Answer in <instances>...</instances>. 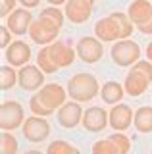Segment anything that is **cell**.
<instances>
[{
	"label": "cell",
	"mask_w": 152,
	"mask_h": 154,
	"mask_svg": "<svg viewBox=\"0 0 152 154\" xmlns=\"http://www.w3.org/2000/svg\"><path fill=\"white\" fill-rule=\"evenodd\" d=\"M16 2L17 0H0V16H2L4 19L16 10Z\"/></svg>",
	"instance_id": "cell-29"
},
{
	"label": "cell",
	"mask_w": 152,
	"mask_h": 154,
	"mask_svg": "<svg viewBox=\"0 0 152 154\" xmlns=\"http://www.w3.org/2000/svg\"><path fill=\"white\" fill-rule=\"evenodd\" d=\"M17 83V73L14 69V66H2L0 67V89L2 91H10L14 85Z\"/></svg>",
	"instance_id": "cell-22"
},
{
	"label": "cell",
	"mask_w": 152,
	"mask_h": 154,
	"mask_svg": "<svg viewBox=\"0 0 152 154\" xmlns=\"http://www.w3.org/2000/svg\"><path fill=\"white\" fill-rule=\"evenodd\" d=\"M39 96L44 100L46 106H50L52 110H56V108H60V106L65 104V96H68V93H65V89L62 85H58V83H48V85H44L41 89Z\"/></svg>",
	"instance_id": "cell-17"
},
{
	"label": "cell",
	"mask_w": 152,
	"mask_h": 154,
	"mask_svg": "<svg viewBox=\"0 0 152 154\" xmlns=\"http://www.w3.org/2000/svg\"><path fill=\"white\" fill-rule=\"evenodd\" d=\"M48 52H50V58L58 64V67L71 66L73 60H75V56H77V50H73V48L64 41H54L52 45H48Z\"/></svg>",
	"instance_id": "cell-15"
},
{
	"label": "cell",
	"mask_w": 152,
	"mask_h": 154,
	"mask_svg": "<svg viewBox=\"0 0 152 154\" xmlns=\"http://www.w3.org/2000/svg\"><path fill=\"white\" fill-rule=\"evenodd\" d=\"M31 23H33V14L27 8H17L6 17V25L14 35H25V33H29Z\"/></svg>",
	"instance_id": "cell-11"
},
{
	"label": "cell",
	"mask_w": 152,
	"mask_h": 154,
	"mask_svg": "<svg viewBox=\"0 0 152 154\" xmlns=\"http://www.w3.org/2000/svg\"><path fill=\"white\" fill-rule=\"evenodd\" d=\"M93 154H121V152L116 146V143L108 137V139H100V141L93 144Z\"/></svg>",
	"instance_id": "cell-25"
},
{
	"label": "cell",
	"mask_w": 152,
	"mask_h": 154,
	"mask_svg": "<svg viewBox=\"0 0 152 154\" xmlns=\"http://www.w3.org/2000/svg\"><path fill=\"white\" fill-rule=\"evenodd\" d=\"M41 16L50 17L52 21H56V23L62 27V25H64V19H65V12H60L58 6H48V8H44V10L41 12Z\"/></svg>",
	"instance_id": "cell-28"
},
{
	"label": "cell",
	"mask_w": 152,
	"mask_h": 154,
	"mask_svg": "<svg viewBox=\"0 0 152 154\" xmlns=\"http://www.w3.org/2000/svg\"><path fill=\"white\" fill-rule=\"evenodd\" d=\"M81 125L91 133H98L110 125V114L102 108V106H91L85 110Z\"/></svg>",
	"instance_id": "cell-9"
},
{
	"label": "cell",
	"mask_w": 152,
	"mask_h": 154,
	"mask_svg": "<svg viewBox=\"0 0 152 154\" xmlns=\"http://www.w3.org/2000/svg\"><path fill=\"white\" fill-rule=\"evenodd\" d=\"M50 135V123L46 122L42 116H35L25 118L23 122V137L31 143H42L44 139H48Z\"/></svg>",
	"instance_id": "cell-8"
},
{
	"label": "cell",
	"mask_w": 152,
	"mask_h": 154,
	"mask_svg": "<svg viewBox=\"0 0 152 154\" xmlns=\"http://www.w3.org/2000/svg\"><path fill=\"white\" fill-rule=\"evenodd\" d=\"M37 66L41 67L44 73H56V71L60 69L58 64H56L54 60L50 58V52H48V45L42 46L39 50V54H37Z\"/></svg>",
	"instance_id": "cell-21"
},
{
	"label": "cell",
	"mask_w": 152,
	"mask_h": 154,
	"mask_svg": "<svg viewBox=\"0 0 152 154\" xmlns=\"http://www.w3.org/2000/svg\"><path fill=\"white\" fill-rule=\"evenodd\" d=\"M25 154H44V152H41V150H27Z\"/></svg>",
	"instance_id": "cell-36"
},
{
	"label": "cell",
	"mask_w": 152,
	"mask_h": 154,
	"mask_svg": "<svg viewBox=\"0 0 152 154\" xmlns=\"http://www.w3.org/2000/svg\"><path fill=\"white\" fill-rule=\"evenodd\" d=\"M29 108H31V112L35 114V116H42V118H46V116H52V114L56 112V110H52L50 106H46V104H44V100H42L41 96H39V93L31 96V100H29Z\"/></svg>",
	"instance_id": "cell-24"
},
{
	"label": "cell",
	"mask_w": 152,
	"mask_h": 154,
	"mask_svg": "<svg viewBox=\"0 0 152 154\" xmlns=\"http://www.w3.org/2000/svg\"><path fill=\"white\" fill-rule=\"evenodd\" d=\"M146 60L152 62V42H148V46H146Z\"/></svg>",
	"instance_id": "cell-34"
},
{
	"label": "cell",
	"mask_w": 152,
	"mask_h": 154,
	"mask_svg": "<svg viewBox=\"0 0 152 154\" xmlns=\"http://www.w3.org/2000/svg\"><path fill=\"white\" fill-rule=\"evenodd\" d=\"M133 33V21L127 14L116 12L94 23V37L102 42H116L120 38H129Z\"/></svg>",
	"instance_id": "cell-1"
},
{
	"label": "cell",
	"mask_w": 152,
	"mask_h": 154,
	"mask_svg": "<svg viewBox=\"0 0 152 154\" xmlns=\"http://www.w3.org/2000/svg\"><path fill=\"white\" fill-rule=\"evenodd\" d=\"M75 150H77V148L71 146L68 141H62V139H58V141H52L48 144L46 154H75Z\"/></svg>",
	"instance_id": "cell-26"
},
{
	"label": "cell",
	"mask_w": 152,
	"mask_h": 154,
	"mask_svg": "<svg viewBox=\"0 0 152 154\" xmlns=\"http://www.w3.org/2000/svg\"><path fill=\"white\" fill-rule=\"evenodd\" d=\"M93 16V4L89 0H68L65 2V17L71 23H85Z\"/></svg>",
	"instance_id": "cell-13"
},
{
	"label": "cell",
	"mask_w": 152,
	"mask_h": 154,
	"mask_svg": "<svg viewBox=\"0 0 152 154\" xmlns=\"http://www.w3.org/2000/svg\"><path fill=\"white\" fill-rule=\"evenodd\" d=\"M150 2H152V0H150Z\"/></svg>",
	"instance_id": "cell-40"
},
{
	"label": "cell",
	"mask_w": 152,
	"mask_h": 154,
	"mask_svg": "<svg viewBox=\"0 0 152 154\" xmlns=\"http://www.w3.org/2000/svg\"><path fill=\"white\" fill-rule=\"evenodd\" d=\"M133 67H135V69H139V71H142V73H144L152 81V62L150 60H139Z\"/></svg>",
	"instance_id": "cell-30"
},
{
	"label": "cell",
	"mask_w": 152,
	"mask_h": 154,
	"mask_svg": "<svg viewBox=\"0 0 152 154\" xmlns=\"http://www.w3.org/2000/svg\"><path fill=\"white\" fill-rule=\"evenodd\" d=\"M135 114L129 104H114V108L110 110V125L116 131H125L127 127L133 123Z\"/></svg>",
	"instance_id": "cell-14"
},
{
	"label": "cell",
	"mask_w": 152,
	"mask_h": 154,
	"mask_svg": "<svg viewBox=\"0 0 152 154\" xmlns=\"http://www.w3.org/2000/svg\"><path fill=\"white\" fill-rule=\"evenodd\" d=\"M31 60V46L23 41H14L6 48V62L14 67H23Z\"/></svg>",
	"instance_id": "cell-12"
},
{
	"label": "cell",
	"mask_w": 152,
	"mask_h": 154,
	"mask_svg": "<svg viewBox=\"0 0 152 154\" xmlns=\"http://www.w3.org/2000/svg\"><path fill=\"white\" fill-rule=\"evenodd\" d=\"M89 2H91V4H94V0H89Z\"/></svg>",
	"instance_id": "cell-37"
},
{
	"label": "cell",
	"mask_w": 152,
	"mask_h": 154,
	"mask_svg": "<svg viewBox=\"0 0 152 154\" xmlns=\"http://www.w3.org/2000/svg\"><path fill=\"white\" fill-rule=\"evenodd\" d=\"M25 122L23 106L16 100H6L0 106V127L2 131H14Z\"/></svg>",
	"instance_id": "cell-5"
},
{
	"label": "cell",
	"mask_w": 152,
	"mask_h": 154,
	"mask_svg": "<svg viewBox=\"0 0 152 154\" xmlns=\"http://www.w3.org/2000/svg\"><path fill=\"white\" fill-rule=\"evenodd\" d=\"M17 139L10 131H2L0 135V154H17Z\"/></svg>",
	"instance_id": "cell-23"
},
{
	"label": "cell",
	"mask_w": 152,
	"mask_h": 154,
	"mask_svg": "<svg viewBox=\"0 0 152 154\" xmlns=\"http://www.w3.org/2000/svg\"><path fill=\"white\" fill-rule=\"evenodd\" d=\"M135 129L139 133H152V108L150 106H141L135 112Z\"/></svg>",
	"instance_id": "cell-20"
},
{
	"label": "cell",
	"mask_w": 152,
	"mask_h": 154,
	"mask_svg": "<svg viewBox=\"0 0 152 154\" xmlns=\"http://www.w3.org/2000/svg\"><path fill=\"white\" fill-rule=\"evenodd\" d=\"M137 29H139V31L142 33V35H152V17H150L148 21L144 23V25H139Z\"/></svg>",
	"instance_id": "cell-32"
},
{
	"label": "cell",
	"mask_w": 152,
	"mask_h": 154,
	"mask_svg": "<svg viewBox=\"0 0 152 154\" xmlns=\"http://www.w3.org/2000/svg\"><path fill=\"white\" fill-rule=\"evenodd\" d=\"M110 139L116 143V146L120 148L121 154H127V152L131 150V141H129V137H127V135H123L121 131H116L114 135H110Z\"/></svg>",
	"instance_id": "cell-27"
},
{
	"label": "cell",
	"mask_w": 152,
	"mask_h": 154,
	"mask_svg": "<svg viewBox=\"0 0 152 154\" xmlns=\"http://www.w3.org/2000/svg\"><path fill=\"white\" fill-rule=\"evenodd\" d=\"M20 2L23 4V8H27V10H31V8H37L41 4V0H20Z\"/></svg>",
	"instance_id": "cell-33"
},
{
	"label": "cell",
	"mask_w": 152,
	"mask_h": 154,
	"mask_svg": "<svg viewBox=\"0 0 152 154\" xmlns=\"http://www.w3.org/2000/svg\"><path fill=\"white\" fill-rule=\"evenodd\" d=\"M0 37H2V41H0V46L6 50V48L12 45V31L8 29V25H2V27H0Z\"/></svg>",
	"instance_id": "cell-31"
},
{
	"label": "cell",
	"mask_w": 152,
	"mask_h": 154,
	"mask_svg": "<svg viewBox=\"0 0 152 154\" xmlns=\"http://www.w3.org/2000/svg\"><path fill=\"white\" fill-rule=\"evenodd\" d=\"M68 94L77 102H89L100 94V85L93 73H75L68 81Z\"/></svg>",
	"instance_id": "cell-2"
},
{
	"label": "cell",
	"mask_w": 152,
	"mask_h": 154,
	"mask_svg": "<svg viewBox=\"0 0 152 154\" xmlns=\"http://www.w3.org/2000/svg\"><path fill=\"white\" fill-rule=\"evenodd\" d=\"M127 16L133 21V25H144L152 17V2L150 0H133L127 10Z\"/></svg>",
	"instance_id": "cell-18"
},
{
	"label": "cell",
	"mask_w": 152,
	"mask_h": 154,
	"mask_svg": "<svg viewBox=\"0 0 152 154\" xmlns=\"http://www.w3.org/2000/svg\"><path fill=\"white\" fill-rule=\"evenodd\" d=\"M83 114L85 110L81 108V104L75 102H65L64 106L58 108V123L64 129H73L83 122Z\"/></svg>",
	"instance_id": "cell-10"
},
{
	"label": "cell",
	"mask_w": 152,
	"mask_h": 154,
	"mask_svg": "<svg viewBox=\"0 0 152 154\" xmlns=\"http://www.w3.org/2000/svg\"><path fill=\"white\" fill-rule=\"evenodd\" d=\"M110 54L112 60L120 67H129L141 60V46L131 38H120V41L114 42Z\"/></svg>",
	"instance_id": "cell-4"
},
{
	"label": "cell",
	"mask_w": 152,
	"mask_h": 154,
	"mask_svg": "<svg viewBox=\"0 0 152 154\" xmlns=\"http://www.w3.org/2000/svg\"><path fill=\"white\" fill-rule=\"evenodd\" d=\"M75 154H81V152H79V150H75Z\"/></svg>",
	"instance_id": "cell-38"
},
{
	"label": "cell",
	"mask_w": 152,
	"mask_h": 154,
	"mask_svg": "<svg viewBox=\"0 0 152 154\" xmlns=\"http://www.w3.org/2000/svg\"><path fill=\"white\" fill-rule=\"evenodd\" d=\"M150 83H152V81L144 73H142V71L131 67L129 73H127V77H125V83H123V87H125V93L129 94V96H141L146 89H148Z\"/></svg>",
	"instance_id": "cell-16"
},
{
	"label": "cell",
	"mask_w": 152,
	"mask_h": 154,
	"mask_svg": "<svg viewBox=\"0 0 152 154\" xmlns=\"http://www.w3.org/2000/svg\"><path fill=\"white\" fill-rule=\"evenodd\" d=\"M17 83L23 91H27V93H33V91H39L42 89V83H44V71L41 69L39 66L35 64H27L20 67V71H17Z\"/></svg>",
	"instance_id": "cell-7"
},
{
	"label": "cell",
	"mask_w": 152,
	"mask_h": 154,
	"mask_svg": "<svg viewBox=\"0 0 152 154\" xmlns=\"http://www.w3.org/2000/svg\"><path fill=\"white\" fill-rule=\"evenodd\" d=\"M75 50H77V56L81 58V62H85V64H96V62L102 60V56H104L102 41L96 38V37H83V38H79Z\"/></svg>",
	"instance_id": "cell-6"
},
{
	"label": "cell",
	"mask_w": 152,
	"mask_h": 154,
	"mask_svg": "<svg viewBox=\"0 0 152 154\" xmlns=\"http://www.w3.org/2000/svg\"><path fill=\"white\" fill-rule=\"evenodd\" d=\"M123 94H125V87L120 85L117 81H108V83L102 85L100 89V96H102V102L106 104H120Z\"/></svg>",
	"instance_id": "cell-19"
},
{
	"label": "cell",
	"mask_w": 152,
	"mask_h": 154,
	"mask_svg": "<svg viewBox=\"0 0 152 154\" xmlns=\"http://www.w3.org/2000/svg\"><path fill=\"white\" fill-rule=\"evenodd\" d=\"M150 154H152V150H150Z\"/></svg>",
	"instance_id": "cell-39"
},
{
	"label": "cell",
	"mask_w": 152,
	"mask_h": 154,
	"mask_svg": "<svg viewBox=\"0 0 152 154\" xmlns=\"http://www.w3.org/2000/svg\"><path fill=\"white\" fill-rule=\"evenodd\" d=\"M58 35H60V25L46 16H39L37 19H33V23L29 27L31 41L37 42V45H42V46L52 45L54 41H58Z\"/></svg>",
	"instance_id": "cell-3"
},
{
	"label": "cell",
	"mask_w": 152,
	"mask_h": 154,
	"mask_svg": "<svg viewBox=\"0 0 152 154\" xmlns=\"http://www.w3.org/2000/svg\"><path fill=\"white\" fill-rule=\"evenodd\" d=\"M46 2H50V6H60V4H65L68 0H46Z\"/></svg>",
	"instance_id": "cell-35"
}]
</instances>
